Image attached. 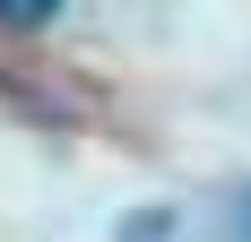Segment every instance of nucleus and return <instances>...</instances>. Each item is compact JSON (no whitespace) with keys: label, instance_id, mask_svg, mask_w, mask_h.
<instances>
[{"label":"nucleus","instance_id":"nucleus-2","mask_svg":"<svg viewBox=\"0 0 251 242\" xmlns=\"http://www.w3.org/2000/svg\"><path fill=\"white\" fill-rule=\"evenodd\" d=\"M234 242H251V191H243V208H234Z\"/></svg>","mask_w":251,"mask_h":242},{"label":"nucleus","instance_id":"nucleus-1","mask_svg":"<svg viewBox=\"0 0 251 242\" xmlns=\"http://www.w3.org/2000/svg\"><path fill=\"white\" fill-rule=\"evenodd\" d=\"M52 18H61V0H0V26H18V35H35Z\"/></svg>","mask_w":251,"mask_h":242}]
</instances>
